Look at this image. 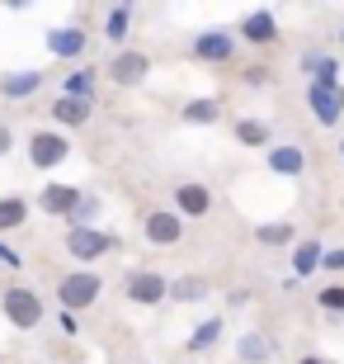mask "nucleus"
<instances>
[{"label":"nucleus","mask_w":344,"mask_h":364,"mask_svg":"<svg viewBox=\"0 0 344 364\" xmlns=\"http://www.w3.org/2000/svg\"><path fill=\"white\" fill-rule=\"evenodd\" d=\"M0 312H5V322L19 326V331H33L43 322V298L24 284H10L5 294H0Z\"/></svg>","instance_id":"obj_1"},{"label":"nucleus","mask_w":344,"mask_h":364,"mask_svg":"<svg viewBox=\"0 0 344 364\" xmlns=\"http://www.w3.org/2000/svg\"><path fill=\"white\" fill-rule=\"evenodd\" d=\"M104 294V279L94 270H71L67 279L57 284V298H62V312H80V308H90L94 298Z\"/></svg>","instance_id":"obj_2"},{"label":"nucleus","mask_w":344,"mask_h":364,"mask_svg":"<svg viewBox=\"0 0 344 364\" xmlns=\"http://www.w3.org/2000/svg\"><path fill=\"white\" fill-rule=\"evenodd\" d=\"M113 237L109 232H99L90 223V228H67V251H71V260H99V256H109L113 251Z\"/></svg>","instance_id":"obj_3"},{"label":"nucleus","mask_w":344,"mask_h":364,"mask_svg":"<svg viewBox=\"0 0 344 364\" xmlns=\"http://www.w3.org/2000/svg\"><path fill=\"white\" fill-rule=\"evenodd\" d=\"M123 289H128V298H133V303H142V308H156V303H165V298H170V279H165V274H156V270H133Z\"/></svg>","instance_id":"obj_4"},{"label":"nucleus","mask_w":344,"mask_h":364,"mask_svg":"<svg viewBox=\"0 0 344 364\" xmlns=\"http://www.w3.org/2000/svg\"><path fill=\"white\" fill-rule=\"evenodd\" d=\"M67 156H71V142L62 133H33L28 137V161L38 166V171H57Z\"/></svg>","instance_id":"obj_5"},{"label":"nucleus","mask_w":344,"mask_h":364,"mask_svg":"<svg viewBox=\"0 0 344 364\" xmlns=\"http://www.w3.org/2000/svg\"><path fill=\"white\" fill-rule=\"evenodd\" d=\"M142 232H146V242H151V246H174L179 237H184V218L160 208V213H146Z\"/></svg>","instance_id":"obj_6"},{"label":"nucleus","mask_w":344,"mask_h":364,"mask_svg":"<svg viewBox=\"0 0 344 364\" xmlns=\"http://www.w3.org/2000/svg\"><path fill=\"white\" fill-rule=\"evenodd\" d=\"M194 57L199 62H231L236 57V33H222V28H208L194 38Z\"/></svg>","instance_id":"obj_7"},{"label":"nucleus","mask_w":344,"mask_h":364,"mask_svg":"<svg viewBox=\"0 0 344 364\" xmlns=\"http://www.w3.org/2000/svg\"><path fill=\"white\" fill-rule=\"evenodd\" d=\"M306 105H311L316 123L335 128V123H340V114H344V85H340V90H321V85H311V90H306Z\"/></svg>","instance_id":"obj_8"},{"label":"nucleus","mask_w":344,"mask_h":364,"mask_svg":"<svg viewBox=\"0 0 344 364\" xmlns=\"http://www.w3.org/2000/svg\"><path fill=\"white\" fill-rule=\"evenodd\" d=\"M146 71H151V57L146 53H118L113 62H109V76H113L118 85H142Z\"/></svg>","instance_id":"obj_9"},{"label":"nucleus","mask_w":344,"mask_h":364,"mask_svg":"<svg viewBox=\"0 0 344 364\" xmlns=\"http://www.w3.org/2000/svg\"><path fill=\"white\" fill-rule=\"evenodd\" d=\"M76 203H80L76 185H43V194H38V208H43V213H52V218H71V213H76Z\"/></svg>","instance_id":"obj_10"},{"label":"nucleus","mask_w":344,"mask_h":364,"mask_svg":"<svg viewBox=\"0 0 344 364\" xmlns=\"http://www.w3.org/2000/svg\"><path fill=\"white\" fill-rule=\"evenodd\" d=\"M240 38L255 43V48H269V43L278 38V19H274V10H255V14H245V19H240Z\"/></svg>","instance_id":"obj_11"},{"label":"nucleus","mask_w":344,"mask_h":364,"mask_svg":"<svg viewBox=\"0 0 344 364\" xmlns=\"http://www.w3.org/2000/svg\"><path fill=\"white\" fill-rule=\"evenodd\" d=\"M302 71L311 76V85H321V90H340V62L326 53H306L302 57Z\"/></svg>","instance_id":"obj_12"},{"label":"nucleus","mask_w":344,"mask_h":364,"mask_svg":"<svg viewBox=\"0 0 344 364\" xmlns=\"http://www.w3.org/2000/svg\"><path fill=\"white\" fill-rule=\"evenodd\" d=\"M85 43H90V33L76 28V24L48 28V53H52V57H80V53H85Z\"/></svg>","instance_id":"obj_13"},{"label":"nucleus","mask_w":344,"mask_h":364,"mask_svg":"<svg viewBox=\"0 0 344 364\" xmlns=\"http://www.w3.org/2000/svg\"><path fill=\"white\" fill-rule=\"evenodd\" d=\"M212 208L208 185H174V213L179 218H203Z\"/></svg>","instance_id":"obj_14"},{"label":"nucleus","mask_w":344,"mask_h":364,"mask_svg":"<svg viewBox=\"0 0 344 364\" xmlns=\"http://www.w3.org/2000/svg\"><path fill=\"white\" fill-rule=\"evenodd\" d=\"M38 90H43V71H10V76H0V95L5 100H28Z\"/></svg>","instance_id":"obj_15"},{"label":"nucleus","mask_w":344,"mask_h":364,"mask_svg":"<svg viewBox=\"0 0 344 364\" xmlns=\"http://www.w3.org/2000/svg\"><path fill=\"white\" fill-rule=\"evenodd\" d=\"M265 161H269V171H274V176H302V171H306L302 147H269Z\"/></svg>","instance_id":"obj_16"},{"label":"nucleus","mask_w":344,"mask_h":364,"mask_svg":"<svg viewBox=\"0 0 344 364\" xmlns=\"http://www.w3.org/2000/svg\"><path fill=\"white\" fill-rule=\"evenodd\" d=\"M321 260H326V246L311 237V242H297V251H292V274L297 279H306V274L321 270Z\"/></svg>","instance_id":"obj_17"},{"label":"nucleus","mask_w":344,"mask_h":364,"mask_svg":"<svg viewBox=\"0 0 344 364\" xmlns=\"http://www.w3.org/2000/svg\"><path fill=\"white\" fill-rule=\"evenodd\" d=\"M52 119L62 123V128H80V123H90V105H85V100L57 95V100H52Z\"/></svg>","instance_id":"obj_18"},{"label":"nucleus","mask_w":344,"mask_h":364,"mask_svg":"<svg viewBox=\"0 0 344 364\" xmlns=\"http://www.w3.org/2000/svg\"><path fill=\"white\" fill-rule=\"evenodd\" d=\"M236 142L240 147H274V133H269V123L265 119H240L236 123Z\"/></svg>","instance_id":"obj_19"},{"label":"nucleus","mask_w":344,"mask_h":364,"mask_svg":"<svg viewBox=\"0 0 344 364\" xmlns=\"http://www.w3.org/2000/svg\"><path fill=\"white\" fill-rule=\"evenodd\" d=\"M28 223V199H19V194H5L0 199V232H14Z\"/></svg>","instance_id":"obj_20"},{"label":"nucleus","mask_w":344,"mask_h":364,"mask_svg":"<svg viewBox=\"0 0 344 364\" xmlns=\"http://www.w3.org/2000/svg\"><path fill=\"white\" fill-rule=\"evenodd\" d=\"M62 95L67 100H94V71H67V81H62Z\"/></svg>","instance_id":"obj_21"},{"label":"nucleus","mask_w":344,"mask_h":364,"mask_svg":"<svg viewBox=\"0 0 344 364\" xmlns=\"http://www.w3.org/2000/svg\"><path fill=\"white\" fill-rule=\"evenodd\" d=\"M203 294H208V279H203V274H184V279L170 284V298H174V303H199Z\"/></svg>","instance_id":"obj_22"},{"label":"nucleus","mask_w":344,"mask_h":364,"mask_svg":"<svg viewBox=\"0 0 344 364\" xmlns=\"http://www.w3.org/2000/svg\"><path fill=\"white\" fill-rule=\"evenodd\" d=\"M297 232H292V223H260L255 228V242L260 246H288Z\"/></svg>","instance_id":"obj_23"},{"label":"nucleus","mask_w":344,"mask_h":364,"mask_svg":"<svg viewBox=\"0 0 344 364\" xmlns=\"http://www.w3.org/2000/svg\"><path fill=\"white\" fill-rule=\"evenodd\" d=\"M269 350H274V346H269L265 336H260V331H250V336H240V346H236V355L245 364H260V360H269Z\"/></svg>","instance_id":"obj_24"},{"label":"nucleus","mask_w":344,"mask_h":364,"mask_svg":"<svg viewBox=\"0 0 344 364\" xmlns=\"http://www.w3.org/2000/svg\"><path fill=\"white\" fill-rule=\"evenodd\" d=\"M217 119H222L217 100H189L184 105V123H217Z\"/></svg>","instance_id":"obj_25"},{"label":"nucleus","mask_w":344,"mask_h":364,"mask_svg":"<svg viewBox=\"0 0 344 364\" xmlns=\"http://www.w3.org/2000/svg\"><path fill=\"white\" fill-rule=\"evenodd\" d=\"M217 336H222V317H208V322L194 326V336H189V350H208V346H217Z\"/></svg>","instance_id":"obj_26"},{"label":"nucleus","mask_w":344,"mask_h":364,"mask_svg":"<svg viewBox=\"0 0 344 364\" xmlns=\"http://www.w3.org/2000/svg\"><path fill=\"white\" fill-rule=\"evenodd\" d=\"M128 24H133V10H128V5H113L109 19H104V38L123 43V38H128Z\"/></svg>","instance_id":"obj_27"},{"label":"nucleus","mask_w":344,"mask_h":364,"mask_svg":"<svg viewBox=\"0 0 344 364\" xmlns=\"http://www.w3.org/2000/svg\"><path fill=\"white\" fill-rule=\"evenodd\" d=\"M316 303H321L326 312H344V284H331V289H321Z\"/></svg>","instance_id":"obj_28"},{"label":"nucleus","mask_w":344,"mask_h":364,"mask_svg":"<svg viewBox=\"0 0 344 364\" xmlns=\"http://www.w3.org/2000/svg\"><path fill=\"white\" fill-rule=\"evenodd\" d=\"M321 270H331V274H344V246H340V251H326V260H321Z\"/></svg>","instance_id":"obj_29"},{"label":"nucleus","mask_w":344,"mask_h":364,"mask_svg":"<svg viewBox=\"0 0 344 364\" xmlns=\"http://www.w3.org/2000/svg\"><path fill=\"white\" fill-rule=\"evenodd\" d=\"M0 265H5V270H19V265H24V256H19L14 246H5V242H0Z\"/></svg>","instance_id":"obj_30"},{"label":"nucleus","mask_w":344,"mask_h":364,"mask_svg":"<svg viewBox=\"0 0 344 364\" xmlns=\"http://www.w3.org/2000/svg\"><path fill=\"white\" fill-rule=\"evenodd\" d=\"M245 81H250V85H265L269 81V67H245Z\"/></svg>","instance_id":"obj_31"},{"label":"nucleus","mask_w":344,"mask_h":364,"mask_svg":"<svg viewBox=\"0 0 344 364\" xmlns=\"http://www.w3.org/2000/svg\"><path fill=\"white\" fill-rule=\"evenodd\" d=\"M57 322H62V331H67V336H76V331H80V322H76V312H62V317H57Z\"/></svg>","instance_id":"obj_32"},{"label":"nucleus","mask_w":344,"mask_h":364,"mask_svg":"<svg viewBox=\"0 0 344 364\" xmlns=\"http://www.w3.org/2000/svg\"><path fill=\"white\" fill-rule=\"evenodd\" d=\"M10 142H14V137H10V128H5V123H0V156H5V151H10Z\"/></svg>","instance_id":"obj_33"},{"label":"nucleus","mask_w":344,"mask_h":364,"mask_svg":"<svg viewBox=\"0 0 344 364\" xmlns=\"http://www.w3.org/2000/svg\"><path fill=\"white\" fill-rule=\"evenodd\" d=\"M302 364H331V360H316V355H306V360Z\"/></svg>","instance_id":"obj_34"},{"label":"nucleus","mask_w":344,"mask_h":364,"mask_svg":"<svg viewBox=\"0 0 344 364\" xmlns=\"http://www.w3.org/2000/svg\"><path fill=\"white\" fill-rule=\"evenodd\" d=\"M340 156H344V142H340Z\"/></svg>","instance_id":"obj_35"},{"label":"nucleus","mask_w":344,"mask_h":364,"mask_svg":"<svg viewBox=\"0 0 344 364\" xmlns=\"http://www.w3.org/2000/svg\"><path fill=\"white\" fill-rule=\"evenodd\" d=\"M340 38H344V33H340Z\"/></svg>","instance_id":"obj_36"}]
</instances>
